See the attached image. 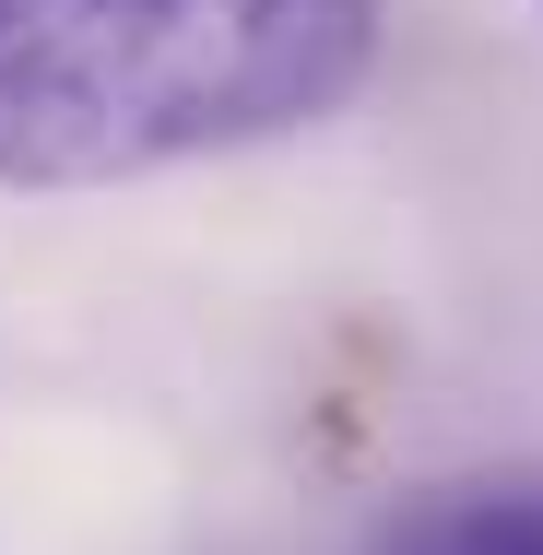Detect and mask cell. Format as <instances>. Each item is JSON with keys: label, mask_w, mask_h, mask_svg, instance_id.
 <instances>
[{"label": "cell", "mask_w": 543, "mask_h": 555, "mask_svg": "<svg viewBox=\"0 0 543 555\" xmlns=\"http://www.w3.org/2000/svg\"><path fill=\"white\" fill-rule=\"evenodd\" d=\"M378 0H0V190H118L320 130Z\"/></svg>", "instance_id": "1"}, {"label": "cell", "mask_w": 543, "mask_h": 555, "mask_svg": "<svg viewBox=\"0 0 543 555\" xmlns=\"http://www.w3.org/2000/svg\"><path fill=\"white\" fill-rule=\"evenodd\" d=\"M366 555H543V473H449L414 485Z\"/></svg>", "instance_id": "2"}]
</instances>
